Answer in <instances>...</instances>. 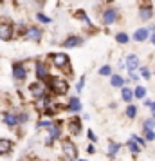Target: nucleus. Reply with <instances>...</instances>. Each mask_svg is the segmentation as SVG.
Returning <instances> with one entry per match:
<instances>
[{
  "instance_id": "f257e3e1",
  "label": "nucleus",
  "mask_w": 155,
  "mask_h": 161,
  "mask_svg": "<svg viewBox=\"0 0 155 161\" xmlns=\"http://www.w3.org/2000/svg\"><path fill=\"white\" fill-rule=\"evenodd\" d=\"M139 18L142 22H150L153 18V6L150 0H142L139 6Z\"/></svg>"
},
{
  "instance_id": "f03ea898",
  "label": "nucleus",
  "mask_w": 155,
  "mask_h": 161,
  "mask_svg": "<svg viewBox=\"0 0 155 161\" xmlns=\"http://www.w3.org/2000/svg\"><path fill=\"white\" fill-rule=\"evenodd\" d=\"M61 150H63V156L69 158V159H76L78 158V148H76V145L70 139H67V141L61 143Z\"/></svg>"
},
{
  "instance_id": "7ed1b4c3",
  "label": "nucleus",
  "mask_w": 155,
  "mask_h": 161,
  "mask_svg": "<svg viewBox=\"0 0 155 161\" xmlns=\"http://www.w3.org/2000/svg\"><path fill=\"white\" fill-rule=\"evenodd\" d=\"M119 20V11L116 8H108L103 11V22L106 25H112V24H116Z\"/></svg>"
},
{
  "instance_id": "20e7f679",
  "label": "nucleus",
  "mask_w": 155,
  "mask_h": 161,
  "mask_svg": "<svg viewBox=\"0 0 155 161\" xmlns=\"http://www.w3.org/2000/svg\"><path fill=\"white\" fill-rule=\"evenodd\" d=\"M67 89H69V85H67L65 80H59V78L51 80V91L54 92V94H65Z\"/></svg>"
},
{
  "instance_id": "39448f33",
  "label": "nucleus",
  "mask_w": 155,
  "mask_h": 161,
  "mask_svg": "<svg viewBox=\"0 0 155 161\" xmlns=\"http://www.w3.org/2000/svg\"><path fill=\"white\" fill-rule=\"evenodd\" d=\"M42 29L38 27V25H31V27H27V31H25V40H31V42H40L42 40Z\"/></svg>"
},
{
  "instance_id": "423d86ee",
  "label": "nucleus",
  "mask_w": 155,
  "mask_h": 161,
  "mask_svg": "<svg viewBox=\"0 0 155 161\" xmlns=\"http://www.w3.org/2000/svg\"><path fill=\"white\" fill-rule=\"evenodd\" d=\"M13 35H15V27H13L11 24H8V22H2V24H0V40L8 42V40H11V38H13Z\"/></svg>"
},
{
  "instance_id": "0eeeda50",
  "label": "nucleus",
  "mask_w": 155,
  "mask_h": 161,
  "mask_svg": "<svg viewBox=\"0 0 155 161\" xmlns=\"http://www.w3.org/2000/svg\"><path fill=\"white\" fill-rule=\"evenodd\" d=\"M125 65H126V71L130 73V71H137L141 67V60L137 54H126V58H125Z\"/></svg>"
},
{
  "instance_id": "6e6552de",
  "label": "nucleus",
  "mask_w": 155,
  "mask_h": 161,
  "mask_svg": "<svg viewBox=\"0 0 155 161\" xmlns=\"http://www.w3.org/2000/svg\"><path fill=\"white\" fill-rule=\"evenodd\" d=\"M52 64L58 67V69H65V67L70 64L69 54H65V53H56V54H52Z\"/></svg>"
},
{
  "instance_id": "1a4fd4ad",
  "label": "nucleus",
  "mask_w": 155,
  "mask_h": 161,
  "mask_svg": "<svg viewBox=\"0 0 155 161\" xmlns=\"http://www.w3.org/2000/svg\"><path fill=\"white\" fill-rule=\"evenodd\" d=\"M27 76V69L23 64H13V78L15 80H23Z\"/></svg>"
},
{
  "instance_id": "9d476101",
  "label": "nucleus",
  "mask_w": 155,
  "mask_h": 161,
  "mask_svg": "<svg viewBox=\"0 0 155 161\" xmlns=\"http://www.w3.org/2000/svg\"><path fill=\"white\" fill-rule=\"evenodd\" d=\"M133 40H135V42H146V40H150V31H148V27H139V29H135Z\"/></svg>"
},
{
  "instance_id": "9b49d317",
  "label": "nucleus",
  "mask_w": 155,
  "mask_h": 161,
  "mask_svg": "<svg viewBox=\"0 0 155 161\" xmlns=\"http://www.w3.org/2000/svg\"><path fill=\"white\" fill-rule=\"evenodd\" d=\"M29 92L34 96V98H42L44 92H45V85H44V83H40V81L31 83V85H29Z\"/></svg>"
},
{
  "instance_id": "f8f14e48",
  "label": "nucleus",
  "mask_w": 155,
  "mask_h": 161,
  "mask_svg": "<svg viewBox=\"0 0 155 161\" xmlns=\"http://www.w3.org/2000/svg\"><path fill=\"white\" fill-rule=\"evenodd\" d=\"M4 123L8 125V127H16V125H20L18 114H16V112H6V114H4Z\"/></svg>"
},
{
  "instance_id": "ddd939ff",
  "label": "nucleus",
  "mask_w": 155,
  "mask_h": 161,
  "mask_svg": "<svg viewBox=\"0 0 155 161\" xmlns=\"http://www.w3.org/2000/svg\"><path fill=\"white\" fill-rule=\"evenodd\" d=\"M59 134H61V129H59L58 125L52 123L51 127H49V138H47V145H51L52 141H56V139L59 138Z\"/></svg>"
},
{
  "instance_id": "4468645a",
  "label": "nucleus",
  "mask_w": 155,
  "mask_h": 161,
  "mask_svg": "<svg viewBox=\"0 0 155 161\" xmlns=\"http://www.w3.org/2000/svg\"><path fill=\"white\" fill-rule=\"evenodd\" d=\"M83 40L80 36H69L63 42V47H67V49H72V47H78V45H81Z\"/></svg>"
},
{
  "instance_id": "2eb2a0df",
  "label": "nucleus",
  "mask_w": 155,
  "mask_h": 161,
  "mask_svg": "<svg viewBox=\"0 0 155 161\" xmlns=\"http://www.w3.org/2000/svg\"><path fill=\"white\" fill-rule=\"evenodd\" d=\"M125 78L121 76V74H112L110 76V85L112 87H116V89H121V87H125Z\"/></svg>"
},
{
  "instance_id": "dca6fc26",
  "label": "nucleus",
  "mask_w": 155,
  "mask_h": 161,
  "mask_svg": "<svg viewBox=\"0 0 155 161\" xmlns=\"http://www.w3.org/2000/svg\"><path fill=\"white\" fill-rule=\"evenodd\" d=\"M11 148H13V141L11 139H0V156L2 154H9L11 152Z\"/></svg>"
},
{
  "instance_id": "f3484780",
  "label": "nucleus",
  "mask_w": 155,
  "mask_h": 161,
  "mask_svg": "<svg viewBox=\"0 0 155 161\" xmlns=\"http://www.w3.org/2000/svg\"><path fill=\"white\" fill-rule=\"evenodd\" d=\"M121 100L126 103H130L133 100V91L130 87H121Z\"/></svg>"
},
{
  "instance_id": "a211bd4d",
  "label": "nucleus",
  "mask_w": 155,
  "mask_h": 161,
  "mask_svg": "<svg viewBox=\"0 0 155 161\" xmlns=\"http://www.w3.org/2000/svg\"><path fill=\"white\" fill-rule=\"evenodd\" d=\"M69 129H70L72 134H80V132H81V121H80L78 118H72V119L69 121Z\"/></svg>"
},
{
  "instance_id": "6ab92c4d",
  "label": "nucleus",
  "mask_w": 155,
  "mask_h": 161,
  "mask_svg": "<svg viewBox=\"0 0 155 161\" xmlns=\"http://www.w3.org/2000/svg\"><path fill=\"white\" fill-rule=\"evenodd\" d=\"M36 76H38V80L49 78V71H47V67L44 64H36Z\"/></svg>"
},
{
  "instance_id": "aec40b11",
  "label": "nucleus",
  "mask_w": 155,
  "mask_h": 161,
  "mask_svg": "<svg viewBox=\"0 0 155 161\" xmlns=\"http://www.w3.org/2000/svg\"><path fill=\"white\" fill-rule=\"evenodd\" d=\"M126 147H128V150H130V152H132L133 156H137V154L141 152V148H142V147H141L139 143H137V141H133L132 138L128 139V143H126Z\"/></svg>"
},
{
  "instance_id": "412c9836",
  "label": "nucleus",
  "mask_w": 155,
  "mask_h": 161,
  "mask_svg": "<svg viewBox=\"0 0 155 161\" xmlns=\"http://www.w3.org/2000/svg\"><path fill=\"white\" fill-rule=\"evenodd\" d=\"M69 109L70 112H80L81 110V102H80V98H70V102H69Z\"/></svg>"
},
{
  "instance_id": "4be33fe9",
  "label": "nucleus",
  "mask_w": 155,
  "mask_h": 161,
  "mask_svg": "<svg viewBox=\"0 0 155 161\" xmlns=\"http://www.w3.org/2000/svg\"><path fill=\"white\" fill-rule=\"evenodd\" d=\"M119 150H121V145H119V143H116V141H110V143H108V158L117 156Z\"/></svg>"
},
{
  "instance_id": "5701e85b",
  "label": "nucleus",
  "mask_w": 155,
  "mask_h": 161,
  "mask_svg": "<svg viewBox=\"0 0 155 161\" xmlns=\"http://www.w3.org/2000/svg\"><path fill=\"white\" fill-rule=\"evenodd\" d=\"M133 98H135V100H142V98H146V87L137 85V87L133 89Z\"/></svg>"
},
{
  "instance_id": "b1692460",
  "label": "nucleus",
  "mask_w": 155,
  "mask_h": 161,
  "mask_svg": "<svg viewBox=\"0 0 155 161\" xmlns=\"http://www.w3.org/2000/svg\"><path fill=\"white\" fill-rule=\"evenodd\" d=\"M155 129V118H146L142 121V130H153Z\"/></svg>"
},
{
  "instance_id": "393cba45",
  "label": "nucleus",
  "mask_w": 155,
  "mask_h": 161,
  "mask_svg": "<svg viewBox=\"0 0 155 161\" xmlns=\"http://www.w3.org/2000/svg\"><path fill=\"white\" fill-rule=\"evenodd\" d=\"M125 114H126V118H128V119H133V118L137 116V107H135V105H132V103H130V105L126 107Z\"/></svg>"
},
{
  "instance_id": "a878e982",
  "label": "nucleus",
  "mask_w": 155,
  "mask_h": 161,
  "mask_svg": "<svg viewBox=\"0 0 155 161\" xmlns=\"http://www.w3.org/2000/svg\"><path fill=\"white\" fill-rule=\"evenodd\" d=\"M116 42H117V44H121V45H125V44H128V42H130V36H128L126 33H117V35H116Z\"/></svg>"
},
{
  "instance_id": "bb28decb",
  "label": "nucleus",
  "mask_w": 155,
  "mask_h": 161,
  "mask_svg": "<svg viewBox=\"0 0 155 161\" xmlns=\"http://www.w3.org/2000/svg\"><path fill=\"white\" fill-rule=\"evenodd\" d=\"M76 18H78V20H81V22H85L87 25H92L90 18L87 16V13H83V11H78V13H76Z\"/></svg>"
},
{
  "instance_id": "cd10ccee",
  "label": "nucleus",
  "mask_w": 155,
  "mask_h": 161,
  "mask_svg": "<svg viewBox=\"0 0 155 161\" xmlns=\"http://www.w3.org/2000/svg\"><path fill=\"white\" fill-rule=\"evenodd\" d=\"M139 73H141V78H144V80H150L152 78V73H150L148 67H139Z\"/></svg>"
},
{
  "instance_id": "c85d7f7f",
  "label": "nucleus",
  "mask_w": 155,
  "mask_h": 161,
  "mask_svg": "<svg viewBox=\"0 0 155 161\" xmlns=\"http://www.w3.org/2000/svg\"><path fill=\"white\" fill-rule=\"evenodd\" d=\"M99 74L101 76H112V67L110 65H103L99 69Z\"/></svg>"
},
{
  "instance_id": "c756f323",
  "label": "nucleus",
  "mask_w": 155,
  "mask_h": 161,
  "mask_svg": "<svg viewBox=\"0 0 155 161\" xmlns=\"http://www.w3.org/2000/svg\"><path fill=\"white\" fill-rule=\"evenodd\" d=\"M51 125H52L51 119H40V121H38V127H40V129H42V127H44V129H49Z\"/></svg>"
},
{
  "instance_id": "7c9ffc66",
  "label": "nucleus",
  "mask_w": 155,
  "mask_h": 161,
  "mask_svg": "<svg viewBox=\"0 0 155 161\" xmlns=\"http://www.w3.org/2000/svg\"><path fill=\"white\" fill-rule=\"evenodd\" d=\"M144 139H146V141H153L155 139V132L153 130H144Z\"/></svg>"
},
{
  "instance_id": "2f4dec72",
  "label": "nucleus",
  "mask_w": 155,
  "mask_h": 161,
  "mask_svg": "<svg viewBox=\"0 0 155 161\" xmlns=\"http://www.w3.org/2000/svg\"><path fill=\"white\" fill-rule=\"evenodd\" d=\"M132 139H133V141H137V143H139L141 147H144V145H146V139H144V138H141V136H135V134H133Z\"/></svg>"
},
{
  "instance_id": "473e14b6",
  "label": "nucleus",
  "mask_w": 155,
  "mask_h": 161,
  "mask_svg": "<svg viewBox=\"0 0 155 161\" xmlns=\"http://www.w3.org/2000/svg\"><path fill=\"white\" fill-rule=\"evenodd\" d=\"M18 119H20V123H25L29 119V114L27 112H18Z\"/></svg>"
},
{
  "instance_id": "72a5a7b5",
  "label": "nucleus",
  "mask_w": 155,
  "mask_h": 161,
  "mask_svg": "<svg viewBox=\"0 0 155 161\" xmlns=\"http://www.w3.org/2000/svg\"><path fill=\"white\" fill-rule=\"evenodd\" d=\"M36 18L40 20V22H44V24H49V22H51V18H49V16H45V15H42V13H38Z\"/></svg>"
},
{
  "instance_id": "f704fd0d",
  "label": "nucleus",
  "mask_w": 155,
  "mask_h": 161,
  "mask_svg": "<svg viewBox=\"0 0 155 161\" xmlns=\"http://www.w3.org/2000/svg\"><path fill=\"white\" fill-rule=\"evenodd\" d=\"M83 83H85V74H83L81 78H80V81H78V85H76V89H78V92H80V91H83Z\"/></svg>"
},
{
  "instance_id": "c9c22d12",
  "label": "nucleus",
  "mask_w": 155,
  "mask_h": 161,
  "mask_svg": "<svg viewBox=\"0 0 155 161\" xmlns=\"http://www.w3.org/2000/svg\"><path fill=\"white\" fill-rule=\"evenodd\" d=\"M87 134H89V139H90V141H97L96 134H94V132H92V130H89V132H87Z\"/></svg>"
},
{
  "instance_id": "e433bc0d",
  "label": "nucleus",
  "mask_w": 155,
  "mask_h": 161,
  "mask_svg": "<svg viewBox=\"0 0 155 161\" xmlns=\"http://www.w3.org/2000/svg\"><path fill=\"white\" fill-rule=\"evenodd\" d=\"M150 110H152V118H155V102H152V105H150Z\"/></svg>"
},
{
  "instance_id": "4c0bfd02",
  "label": "nucleus",
  "mask_w": 155,
  "mask_h": 161,
  "mask_svg": "<svg viewBox=\"0 0 155 161\" xmlns=\"http://www.w3.org/2000/svg\"><path fill=\"white\" fill-rule=\"evenodd\" d=\"M150 42L155 45V33H150Z\"/></svg>"
},
{
  "instance_id": "58836bf2",
  "label": "nucleus",
  "mask_w": 155,
  "mask_h": 161,
  "mask_svg": "<svg viewBox=\"0 0 155 161\" xmlns=\"http://www.w3.org/2000/svg\"><path fill=\"white\" fill-rule=\"evenodd\" d=\"M148 31H150V33H155V24H152V25L148 27Z\"/></svg>"
},
{
  "instance_id": "ea45409f",
  "label": "nucleus",
  "mask_w": 155,
  "mask_h": 161,
  "mask_svg": "<svg viewBox=\"0 0 155 161\" xmlns=\"http://www.w3.org/2000/svg\"><path fill=\"white\" fill-rule=\"evenodd\" d=\"M80 161H87V159H80Z\"/></svg>"
},
{
  "instance_id": "a19ab883",
  "label": "nucleus",
  "mask_w": 155,
  "mask_h": 161,
  "mask_svg": "<svg viewBox=\"0 0 155 161\" xmlns=\"http://www.w3.org/2000/svg\"><path fill=\"white\" fill-rule=\"evenodd\" d=\"M153 74H155V71H153Z\"/></svg>"
},
{
  "instance_id": "79ce46f5",
  "label": "nucleus",
  "mask_w": 155,
  "mask_h": 161,
  "mask_svg": "<svg viewBox=\"0 0 155 161\" xmlns=\"http://www.w3.org/2000/svg\"><path fill=\"white\" fill-rule=\"evenodd\" d=\"M153 2H155V0H153Z\"/></svg>"
}]
</instances>
